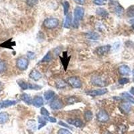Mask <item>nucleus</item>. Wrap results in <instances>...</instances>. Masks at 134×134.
Here are the masks:
<instances>
[{"mask_svg": "<svg viewBox=\"0 0 134 134\" xmlns=\"http://www.w3.org/2000/svg\"><path fill=\"white\" fill-rule=\"evenodd\" d=\"M59 24V21L56 18H47L44 20V26L46 28L48 29H54L56 28Z\"/></svg>", "mask_w": 134, "mask_h": 134, "instance_id": "obj_5", "label": "nucleus"}, {"mask_svg": "<svg viewBox=\"0 0 134 134\" xmlns=\"http://www.w3.org/2000/svg\"><path fill=\"white\" fill-rule=\"evenodd\" d=\"M119 45H120V44H119V43H118V42H117V43H115V44H114V45H113V48H115V50H117V48H119Z\"/></svg>", "mask_w": 134, "mask_h": 134, "instance_id": "obj_45", "label": "nucleus"}, {"mask_svg": "<svg viewBox=\"0 0 134 134\" xmlns=\"http://www.w3.org/2000/svg\"><path fill=\"white\" fill-rule=\"evenodd\" d=\"M127 130V128L125 125H121L117 127V132L118 134H123Z\"/></svg>", "mask_w": 134, "mask_h": 134, "instance_id": "obj_28", "label": "nucleus"}, {"mask_svg": "<svg viewBox=\"0 0 134 134\" xmlns=\"http://www.w3.org/2000/svg\"><path fill=\"white\" fill-rule=\"evenodd\" d=\"M86 37L90 40H97L99 38V34L97 32H89L86 34Z\"/></svg>", "mask_w": 134, "mask_h": 134, "instance_id": "obj_23", "label": "nucleus"}, {"mask_svg": "<svg viewBox=\"0 0 134 134\" xmlns=\"http://www.w3.org/2000/svg\"><path fill=\"white\" fill-rule=\"evenodd\" d=\"M113 9L117 14H121L123 12V9L118 4H113Z\"/></svg>", "mask_w": 134, "mask_h": 134, "instance_id": "obj_26", "label": "nucleus"}, {"mask_svg": "<svg viewBox=\"0 0 134 134\" xmlns=\"http://www.w3.org/2000/svg\"><path fill=\"white\" fill-rule=\"evenodd\" d=\"M77 98L75 97H71L67 99V103L70 105H72V104L75 103V102L77 101Z\"/></svg>", "mask_w": 134, "mask_h": 134, "instance_id": "obj_37", "label": "nucleus"}, {"mask_svg": "<svg viewBox=\"0 0 134 134\" xmlns=\"http://www.w3.org/2000/svg\"><path fill=\"white\" fill-rule=\"evenodd\" d=\"M122 97L125 99L127 100V101H129L131 102V103H134V97L132 95H131L130 94H129L128 93H123Z\"/></svg>", "mask_w": 134, "mask_h": 134, "instance_id": "obj_24", "label": "nucleus"}, {"mask_svg": "<svg viewBox=\"0 0 134 134\" xmlns=\"http://www.w3.org/2000/svg\"><path fill=\"white\" fill-rule=\"evenodd\" d=\"M67 82L63 80H58L56 83V86L58 88H64L67 86Z\"/></svg>", "mask_w": 134, "mask_h": 134, "instance_id": "obj_25", "label": "nucleus"}, {"mask_svg": "<svg viewBox=\"0 0 134 134\" xmlns=\"http://www.w3.org/2000/svg\"><path fill=\"white\" fill-rule=\"evenodd\" d=\"M45 119L48 121H50L51 123H56V119L54 118V117H50V116H48V117H44Z\"/></svg>", "mask_w": 134, "mask_h": 134, "instance_id": "obj_41", "label": "nucleus"}, {"mask_svg": "<svg viewBox=\"0 0 134 134\" xmlns=\"http://www.w3.org/2000/svg\"><path fill=\"white\" fill-rule=\"evenodd\" d=\"M111 48V45H105V46H101L97 48L96 50V52L98 55L103 56L104 54H105L108 52L110 51Z\"/></svg>", "mask_w": 134, "mask_h": 134, "instance_id": "obj_10", "label": "nucleus"}, {"mask_svg": "<svg viewBox=\"0 0 134 134\" xmlns=\"http://www.w3.org/2000/svg\"><path fill=\"white\" fill-rule=\"evenodd\" d=\"M42 74L39 72L38 71H37L36 69H33L30 71V73L29 74V77L31 79H32L34 80H38L42 78Z\"/></svg>", "mask_w": 134, "mask_h": 134, "instance_id": "obj_11", "label": "nucleus"}, {"mask_svg": "<svg viewBox=\"0 0 134 134\" xmlns=\"http://www.w3.org/2000/svg\"><path fill=\"white\" fill-rule=\"evenodd\" d=\"M64 107V104L59 99H54L50 103V108L53 110H59Z\"/></svg>", "mask_w": 134, "mask_h": 134, "instance_id": "obj_9", "label": "nucleus"}, {"mask_svg": "<svg viewBox=\"0 0 134 134\" xmlns=\"http://www.w3.org/2000/svg\"><path fill=\"white\" fill-rule=\"evenodd\" d=\"M108 92L107 88H100V89H96V90H91L86 91V95L93 96V97H97V96L103 95Z\"/></svg>", "mask_w": 134, "mask_h": 134, "instance_id": "obj_7", "label": "nucleus"}, {"mask_svg": "<svg viewBox=\"0 0 134 134\" xmlns=\"http://www.w3.org/2000/svg\"><path fill=\"white\" fill-rule=\"evenodd\" d=\"M67 52H64L63 53V56H60V60H61V62H62V65H63L64 68V70L65 71H66L67 69V66H68V64H69V60H70V58H71V57L70 56H68L67 57Z\"/></svg>", "mask_w": 134, "mask_h": 134, "instance_id": "obj_15", "label": "nucleus"}, {"mask_svg": "<svg viewBox=\"0 0 134 134\" xmlns=\"http://www.w3.org/2000/svg\"><path fill=\"white\" fill-rule=\"evenodd\" d=\"M66 82L73 88H80L82 87V82L79 77H71L66 79Z\"/></svg>", "mask_w": 134, "mask_h": 134, "instance_id": "obj_4", "label": "nucleus"}, {"mask_svg": "<svg viewBox=\"0 0 134 134\" xmlns=\"http://www.w3.org/2000/svg\"><path fill=\"white\" fill-rule=\"evenodd\" d=\"M84 119L87 121H90L93 119V113L91 111H86L84 113Z\"/></svg>", "mask_w": 134, "mask_h": 134, "instance_id": "obj_31", "label": "nucleus"}, {"mask_svg": "<svg viewBox=\"0 0 134 134\" xmlns=\"http://www.w3.org/2000/svg\"><path fill=\"white\" fill-rule=\"evenodd\" d=\"M119 109L121 111H123V113H129L131 110V105L129 103H123L121 104L119 106Z\"/></svg>", "mask_w": 134, "mask_h": 134, "instance_id": "obj_20", "label": "nucleus"}, {"mask_svg": "<svg viewBox=\"0 0 134 134\" xmlns=\"http://www.w3.org/2000/svg\"><path fill=\"white\" fill-rule=\"evenodd\" d=\"M18 85L21 87V89L23 90H26V89H34V90H40L42 88V86L38 85L36 84H31L26 82L24 80H19L17 81Z\"/></svg>", "mask_w": 134, "mask_h": 134, "instance_id": "obj_2", "label": "nucleus"}, {"mask_svg": "<svg viewBox=\"0 0 134 134\" xmlns=\"http://www.w3.org/2000/svg\"><path fill=\"white\" fill-rule=\"evenodd\" d=\"M67 122L69 123V124L72 125H74V126L77 127H81L82 126V121L79 119H69L67 120Z\"/></svg>", "mask_w": 134, "mask_h": 134, "instance_id": "obj_14", "label": "nucleus"}, {"mask_svg": "<svg viewBox=\"0 0 134 134\" xmlns=\"http://www.w3.org/2000/svg\"><path fill=\"white\" fill-rule=\"evenodd\" d=\"M52 55H51V53H50V52H48V53L45 55V56L42 58L41 62H50V60H52Z\"/></svg>", "mask_w": 134, "mask_h": 134, "instance_id": "obj_30", "label": "nucleus"}, {"mask_svg": "<svg viewBox=\"0 0 134 134\" xmlns=\"http://www.w3.org/2000/svg\"><path fill=\"white\" fill-rule=\"evenodd\" d=\"M21 99L27 105H32V99L30 96L26 93H23L21 96Z\"/></svg>", "mask_w": 134, "mask_h": 134, "instance_id": "obj_17", "label": "nucleus"}, {"mask_svg": "<svg viewBox=\"0 0 134 134\" xmlns=\"http://www.w3.org/2000/svg\"><path fill=\"white\" fill-rule=\"evenodd\" d=\"M26 4L30 6H34L38 4V0H26Z\"/></svg>", "mask_w": 134, "mask_h": 134, "instance_id": "obj_38", "label": "nucleus"}, {"mask_svg": "<svg viewBox=\"0 0 134 134\" xmlns=\"http://www.w3.org/2000/svg\"><path fill=\"white\" fill-rule=\"evenodd\" d=\"M32 105L36 107H40L44 105V99L40 96H36L32 100Z\"/></svg>", "mask_w": 134, "mask_h": 134, "instance_id": "obj_13", "label": "nucleus"}, {"mask_svg": "<svg viewBox=\"0 0 134 134\" xmlns=\"http://www.w3.org/2000/svg\"><path fill=\"white\" fill-rule=\"evenodd\" d=\"M133 80H134V70L133 71Z\"/></svg>", "mask_w": 134, "mask_h": 134, "instance_id": "obj_47", "label": "nucleus"}, {"mask_svg": "<svg viewBox=\"0 0 134 134\" xmlns=\"http://www.w3.org/2000/svg\"><path fill=\"white\" fill-rule=\"evenodd\" d=\"M129 82V80L127 78H121L119 80V83L121 85H123V84H127L128 82Z\"/></svg>", "mask_w": 134, "mask_h": 134, "instance_id": "obj_36", "label": "nucleus"}, {"mask_svg": "<svg viewBox=\"0 0 134 134\" xmlns=\"http://www.w3.org/2000/svg\"><path fill=\"white\" fill-rule=\"evenodd\" d=\"M9 119V115L6 112L0 113V124H4Z\"/></svg>", "mask_w": 134, "mask_h": 134, "instance_id": "obj_18", "label": "nucleus"}, {"mask_svg": "<svg viewBox=\"0 0 134 134\" xmlns=\"http://www.w3.org/2000/svg\"><path fill=\"white\" fill-rule=\"evenodd\" d=\"M98 121L100 122H107L109 119V114L105 110H101L97 114Z\"/></svg>", "mask_w": 134, "mask_h": 134, "instance_id": "obj_8", "label": "nucleus"}, {"mask_svg": "<svg viewBox=\"0 0 134 134\" xmlns=\"http://www.w3.org/2000/svg\"><path fill=\"white\" fill-rule=\"evenodd\" d=\"M29 64V62L28 60V59H26V58L21 57L19 58L17 60V62H16V65L17 67L19 69L21 70V71H24L26 69L28 68Z\"/></svg>", "mask_w": 134, "mask_h": 134, "instance_id": "obj_6", "label": "nucleus"}, {"mask_svg": "<svg viewBox=\"0 0 134 134\" xmlns=\"http://www.w3.org/2000/svg\"><path fill=\"white\" fill-rule=\"evenodd\" d=\"M132 28H133V29H134V24L132 25Z\"/></svg>", "mask_w": 134, "mask_h": 134, "instance_id": "obj_48", "label": "nucleus"}, {"mask_svg": "<svg viewBox=\"0 0 134 134\" xmlns=\"http://www.w3.org/2000/svg\"><path fill=\"white\" fill-rule=\"evenodd\" d=\"M38 122L40 123V125L38 127V129H40L42 127H44L46 124V120L45 119L44 117H38Z\"/></svg>", "mask_w": 134, "mask_h": 134, "instance_id": "obj_29", "label": "nucleus"}, {"mask_svg": "<svg viewBox=\"0 0 134 134\" xmlns=\"http://www.w3.org/2000/svg\"><path fill=\"white\" fill-rule=\"evenodd\" d=\"M107 134H111V133H109V132H107Z\"/></svg>", "mask_w": 134, "mask_h": 134, "instance_id": "obj_49", "label": "nucleus"}, {"mask_svg": "<svg viewBox=\"0 0 134 134\" xmlns=\"http://www.w3.org/2000/svg\"><path fill=\"white\" fill-rule=\"evenodd\" d=\"M127 15L129 17H134V6H131L127 11Z\"/></svg>", "mask_w": 134, "mask_h": 134, "instance_id": "obj_33", "label": "nucleus"}, {"mask_svg": "<svg viewBox=\"0 0 134 134\" xmlns=\"http://www.w3.org/2000/svg\"><path fill=\"white\" fill-rule=\"evenodd\" d=\"M7 69V65L4 61H0V73L5 72Z\"/></svg>", "mask_w": 134, "mask_h": 134, "instance_id": "obj_34", "label": "nucleus"}, {"mask_svg": "<svg viewBox=\"0 0 134 134\" xmlns=\"http://www.w3.org/2000/svg\"><path fill=\"white\" fill-rule=\"evenodd\" d=\"M97 14H98L100 16H101L103 17H107L109 15V13L107 12V11L103 8H98L97 11H96Z\"/></svg>", "mask_w": 134, "mask_h": 134, "instance_id": "obj_21", "label": "nucleus"}, {"mask_svg": "<svg viewBox=\"0 0 134 134\" xmlns=\"http://www.w3.org/2000/svg\"><path fill=\"white\" fill-rule=\"evenodd\" d=\"M58 124L60 125H62V126H64V127H67V128L71 129H72V128H71V127H69V125H66L65 123H64L62 122V121H60V122L58 123Z\"/></svg>", "mask_w": 134, "mask_h": 134, "instance_id": "obj_44", "label": "nucleus"}, {"mask_svg": "<svg viewBox=\"0 0 134 134\" xmlns=\"http://www.w3.org/2000/svg\"><path fill=\"white\" fill-rule=\"evenodd\" d=\"M84 10L81 7H76L74 10V21L73 26L75 28H78L79 26L80 21L84 16Z\"/></svg>", "mask_w": 134, "mask_h": 134, "instance_id": "obj_1", "label": "nucleus"}, {"mask_svg": "<svg viewBox=\"0 0 134 134\" xmlns=\"http://www.w3.org/2000/svg\"><path fill=\"white\" fill-rule=\"evenodd\" d=\"M27 125H28V127L32 131L36 130V122H35V120H29L28 123H27Z\"/></svg>", "mask_w": 134, "mask_h": 134, "instance_id": "obj_27", "label": "nucleus"}, {"mask_svg": "<svg viewBox=\"0 0 134 134\" xmlns=\"http://www.w3.org/2000/svg\"><path fill=\"white\" fill-rule=\"evenodd\" d=\"M58 134H72L66 129H60L58 131Z\"/></svg>", "mask_w": 134, "mask_h": 134, "instance_id": "obj_40", "label": "nucleus"}, {"mask_svg": "<svg viewBox=\"0 0 134 134\" xmlns=\"http://www.w3.org/2000/svg\"><path fill=\"white\" fill-rule=\"evenodd\" d=\"M74 2L77 4H79V5H84L86 3V0H73Z\"/></svg>", "mask_w": 134, "mask_h": 134, "instance_id": "obj_42", "label": "nucleus"}, {"mask_svg": "<svg viewBox=\"0 0 134 134\" xmlns=\"http://www.w3.org/2000/svg\"><path fill=\"white\" fill-rule=\"evenodd\" d=\"M27 55H28V57L29 58H30V59H32V58H34V53L32 52H30V51H29L28 53H27Z\"/></svg>", "mask_w": 134, "mask_h": 134, "instance_id": "obj_43", "label": "nucleus"}, {"mask_svg": "<svg viewBox=\"0 0 134 134\" xmlns=\"http://www.w3.org/2000/svg\"><path fill=\"white\" fill-rule=\"evenodd\" d=\"M130 93L131 94H133V95H134V87H132V88H131Z\"/></svg>", "mask_w": 134, "mask_h": 134, "instance_id": "obj_46", "label": "nucleus"}, {"mask_svg": "<svg viewBox=\"0 0 134 134\" xmlns=\"http://www.w3.org/2000/svg\"><path fill=\"white\" fill-rule=\"evenodd\" d=\"M16 103H17V101H14V100H6V101H4L0 103V109L15 105Z\"/></svg>", "mask_w": 134, "mask_h": 134, "instance_id": "obj_12", "label": "nucleus"}, {"mask_svg": "<svg viewBox=\"0 0 134 134\" xmlns=\"http://www.w3.org/2000/svg\"><path fill=\"white\" fill-rule=\"evenodd\" d=\"M94 3L99 6H102L107 3V0H94Z\"/></svg>", "mask_w": 134, "mask_h": 134, "instance_id": "obj_39", "label": "nucleus"}, {"mask_svg": "<svg viewBox=\"0 0 134 134\" xmlns=\"http://www.w3.org/2000/svg\"><path fill=\"white\" fill-rule=\"evenodd\" d=\"M91 82L93 86L103 87L107 86L108 83L105 79L101 76H94L91 79Z\"/></svg>", "mask_w": 134, "mask_h": 134, "instance_id": "obj_3", "label": "nucleus"}, {"mask_svg": "<svg viewBox=\"0 0 134 134\" xmlns=\"http://www.w3.org/2000/svg\"><path fill=\"white\" fill-rule=\"evenodd\" d=\"M40 113H41V115H43L44 117H48V116H50V113L48 112V110L46 109V108H44V107H42L41 110H40Z\"/></svg>", "mask_w": 134, "mask_h": 134, "instance_id": "obj_35", "label": "nucleus"}, {"mask_svg": "<svg viewBox=\"0 0 134 134\" xmlns=\"http://www.w3.org/2000/svg\"><path fill=\"white\" fill-rule=\"evenodd\" d=\"M54 95H55V93L51 90L47 91H46L44 94V99H45L46 101H49V100H50L51 99H52Z\"/></svg>", "mask_w": 134, "mask_h": 134, "instance_id": "obj_22", "label": "nucleus"}, {"mask_svg": "<svg viewBox=\"0 0 134 134\" xmlns=\"http://www.w3.org/2000/svg\"><path fill=\"white\" fill-rule=\"evenodd\" d=\"M71 22H72V14L69 13L66 15L65 21L64 24V27L66 28H70L71 26Z\"/></svg>", "mask_w": 134, "mask_h": 134, "instance_id": "obj_19", "label": "nucleus"}, {"mask_svg": "<svg viewBox=\"0 0 134 134\" xmlns=\"http://www.w3.org/2000/svg\"><path fill=\"white\" fill-rule=\"evenodd\" d=\"M119 72L122 75H129L131 73L129 67L127 65H122L119 68Z\"/></svg>", "mask_w": 134, "mask_h": 134, "instance_id": "obj_16", "label": "nucleus"}, {"mask_svg": "<svg viewBox=\"0 0 134 134\" xmlns=\"http://www.w3.org/2000/svg\"><path fill=\"white\" fill-rule=\"evenodd\" d=\"M69 3L67 1H64L63 2V7H64V15H66L68 14V12H69Z\"/></svg>", "mask_w": 134, "mask_h": 134, "instance_id": "obj_32", "label": "nucleus"}]
</instances>
